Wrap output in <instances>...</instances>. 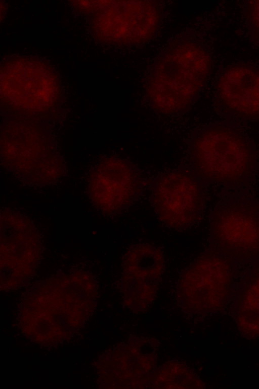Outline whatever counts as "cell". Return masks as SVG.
<instances>
[{
	"label": "cell",
	"instance_id": "6da1fadb",
	"mask_svg": "<svg viewBox=\"0 0 259 389\" xmlns=\"http://www.w3.org/2000/svg\"><path fill=\"white\" fill-rule=\"evenodd\" d=\"M210 60L197 44L182 42L158 61L150 76L147 94L152 107L163 113L185 110L207 76Z\"/></svg>",
	"mask_w": 259,
	"mask_h": 389
},
{
	"label": "cell",
	"instance_id": "7a4b0ae2",
	"mask_svg": "<svg viewBox=\"0 0 259 389\" xmlns=\"http://www.w3.org/2000/svg\"><path fill=\"white\" fill-rule=\"evenodd\" d=\"M192 154L200 175L218 180L242 175L250 159L247 146L240 138L219 130L203 133L194 143Z\"/></svg>",
	"mask_w": 259,
	"mask_h": 389
},
{
	"label": "cell",
	"instance_id": "3957f363",
	"mask_svg": "<svg viewBox=\"0 0 259 389\" xmlns=\"http://www.w3.org/2000/svg\"><path fill=\"white\" fill-rule=\"evenodd\" d=\"M160 16V8L155 1L109 2L103 15L104 36L117 44H142L154 35Z\"/></svg>",
	"mask_w": 259,
	"mask_h": 389
},
{
	"label": "cell",
	"instance_id": "277c9868",
	"mask_svg": "<svg viewBox=\"0 0 259 389\" xmlns=\"http://www.w3.org/2000/svg\"><path fill=\"white\" fill-rule=\"evenodd\" d=\"M156 212L162 222L177 229L190 227L202 208L199 184L191 176L174 172L162 176L154 192Z\"/></svg>",
	"mask_w": 259,
	"mask_h": 389
},
{
	"label": "cell",
	"instance_id": "5b68a950",
	"mask_svg": "<svg viewBox=\"0 0 259 389\" xmlns=\"http://www.w3.org/2000/svg\"><path fill=\"white\" fill-rule=\"evenodd\" d=\"M219 93L223 102L243 114L259 115V72L245 66H234L222 75Z\"/></svg>",
	"mask_w": 259,
	"mask_h": 389
},
{
	"label": "cell",
	"instance_id": "8992f818",
	"mask_svg": "<svg viewBox=\"0 0 259 389\" xmlns=\"http://www.w3.org/2000/svg\"><path fill=\"white\" fill-rule=\"evenodd\" d=\"M98 174L105 207L111 211L128 206L139 191L138 174L121 160L106 161Z\"/></svg>",
	"mask_w": 259,
	"mask_h": 389
},
{
	"label": "cell",
	"instance_id": "52a82bcc",
	"mask_svg": "<svg viewBox=\"0 0 259 389\" xmlns=\"http://www.w3.org/2000/svg\"><path fill=\"white\" fill-rule=\"evenodd\" d=\"M220 238L230 245L248 247L259 239V226L250 217L239 212L223 215L217 225Z\"/></svg>",
	"mask_w": 259,
	"mask_h": 389
},
{
	"label": "cell",
	"instance_id": "ba28073f",
	"mask_svg": "<svg viewBox=\"0 0 259 389\" xmlns=\"http://www.w3.org/2000/svg\"><path fill=\"white\" fill-rule=\"evenodd\" d=\"M164 263L162 251L146 244L131 247L123 259L125 272L139 276L159 274L163 268Z\"/></svg>",
	"mask_w": 259,
	"mask_h": 389
},
{
	"label": "cell",
	"instance_id": "9c48e42d",
	"mask_svg": "<svg viewBox=\"0 0 259 389\" xmlns=\"http://www.w3.org/2000/svg\"><path fill=\"white\" fill-rule=\"evenodd\" d=\"M237 324L242 335L259 336V276L250 285L239 304Z\"/></svg>",
	"mask_w": 259,
	"mask_h": 389
},
{
	"label": "cell",
	"instance_id": "30bf717a",
	"mask_svg": "<svg viewBox=\"0 0 259 389\" xmlns=\"http://www.w3.org/2000/svg\"><path fill=\"white\" fill-rule=\"evenodd\" d=\"M252 13L255 23L259 25V2H255L254 4Z\"/></svg>",
	"mask_w": 259,
	"mask_h": 389
}]
</instances>
